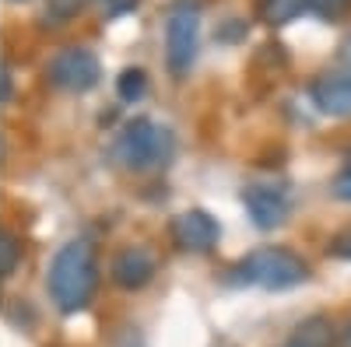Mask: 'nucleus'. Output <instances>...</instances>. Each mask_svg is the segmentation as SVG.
Wrapping results in <instances>:
<instances>
[{
    "instance_id": "nucleus-1",
    "label": "nucleus",
    "mask_w": 351,
    "mask_h": 347,
    "mask_svg": "<svg viewBox=\"0 0 351 347\" xmlns=\"http://www.w3.org/2000/svg\"><path fill=\"white\" fill-rule=\"evenodd\" d=\"M99 281V267H95V249L74 239L67 246L56 249L53 264H49V298L56 302L60 312H81L88 305Z\"/></svg>"
},
{
    "instance_id": "nucleus-2",
    "label": "nucleus",
    "mask_w": 351,
    "mask_h": 347,
    "mask_svg": "<svg viewBox=\"0 0 351 347\" xmlns=\"http://www.w3.org/2000/svg\"><path fill=\"white\" fill-rule=\"evenodd\" d=\"M232 281L263 287V292H288V287H299L309 281V267L306 259H299L288 249H256L232 267Z\"/></svg>"
},
{
    "instance_id": "nucleus-3",
    "label": "nucleus",
    "mask_w": 351,
    "mask_h": 347,
    "mask_svg": "<svg viewBox=\"0 0 351 347\" xmlns=\"http://www.w3.org/2000/svg\"><path fill=\"white\" fill-rule=\"evenodd\" d=\"M172 148H176V140H172L169 127L148 120V116L130 120L123 127L120 140H116V155H120V162L127 168H134V172H148V168L169 165Z\"/></svg>"
},
{
    "instance_id": "nucleus-4",
    "label": "nucleus",
    "mask_w": 351,
    "mask_h": 347,
    "mask_svg": "<svg viewBox=\"0 0 351 347\" xmlns=\"http://www.w3.org/2000/svg\"><path fill=\"white\" fill-rule=\"evenodd\" d=\"M46 74H49V81L56 84V88L84 95V92H92L95 84L102 81V64H99V56L92 49H84V46H64L49 60Z\"/></svg>"
},
{
    "instance_id": "nucleus-5",
    "label": "nucleus",
    "mask_w": 351,
    "mask_h": 347,
    "mask_svg": "<svg viewBox=\"0 0 351 347\" xmlns=\"http://www.w3.org/2000/svg\"><path fill=\"white\" fill-rule=\"evenodd\" d=\"M200 46V21L190 4H180L165 21V60L172 74H190Z\"/></svg>"
},
{
    "instance_id": "nucleus-6",
    "label": "nucleus",
    "mask_w": 351,
    "mask_h": 347,
    "mask_svg": "<svg viewBox=\"0 0 351 347\" xmlns=\"http://www.w3.org/2000/svg\"><path fill=\"white\" fill-rule=\"evenodd\" d=\"M218 235H221L218 221L200 207H190L172 218V242L186 253H208L218 242Z\"/></svg>"
},
{
    "instance_id": "nucleus-7",
    "label": "nucleus",
    "mask_w": 351,
    "mask_h": 347,
    "mask_svg": "<svg viewBox=\"0 0 351 347\" xmlns=\"http://www.w3.org/2000/svg\"><path fill=\"white\" fill-rule=\"evenodd\" d=\"M243 207L260 231H271V228L285 224V218H288V196L278 186H260L256 183V186L243 190Z\"/></svg>"
},
{
    "instance_id": "nucleus-8",
    "label": "nucleus",
    "mask_w": 351,
    "mask_h": 347,
    "mask_svg": "<svg viewBox=\"0 0 351 347\" xmlns=\"http://www.w3.org/2000/svg\"><path fill=\"white\" fill-rule=\"evenodd\" d=\"M313 105L334 116V120H348L351 116V70H334V74H319L309 88Z\"/></svg>"
},
{
    "instance_id": "nucleus-9",
    "label": "nucleus",
    "mask_w": 351,
    "mask_h": 347,
    "mask_svg": "<svg viewBox=\"0 0 351 347\" xmlns=\"http://www.w3.org/2000/svg\"><path fill=\"white\" fill-rule=\"evenodd\" d=\"M109 274H112V284H120L123 292H141L155 277V256L144 246H130L112 259Z\"/></svg>"
},
{
    "instance_id": "nucleus-10",
    "label": "nucleus",
    "mask_w": 351,
    "mask_h": 347,
    "mask_svg": "<svg viewBox=\"0 0 351 347\" xmlns=\"http://www.w3.org/2000/svg\"><path fill=\"white\" fill-rule=\"evenodd\" d=\"M330 340H334V326L327 316H309V320H302L295 326V333L281 347H330Z\"/></svg>"
},
{
    "instance_id": "nucleus-11",
    "label": "nucleus",
    "mask_w": 351,
    "mask_h": 347,
    "mask_svg": "<svg viewBox=\"0 0 351 347\" xmlns=\"http://www.w3.org/2000/svg\"><path fill=\"white\" fill-rule=\"evenodd\" d=\"M306 11H309V0H260V18L267 25H274V28L291 25Z\"/></svg>"
},
{
    "instance_id": "nucleus-12",
    "label": "nucleus",
    "mask_w": 351,
    "mask_h": 347,
    "mask_svg": "<svg viewBox=\"0 0 351 347\" xmlns=\"http://www.w3.org/2000/svg\"><path fill=\"white\" fill-rule=\"evenodd\" d=\"M144 88H148V77H144L141 67H127L120 77H116V95H120L123 102H137L144 95Z\"/></svg>"
},
{
    "instance_id": "nucleus-13",
    "label": "nucleus",
    "mask_w": 351,
    "mask_h": 347,
    "mask_svg": "<svg viewBox=\"0 0 351 347\" xmlns=\"http://www.w3.org/2000/svg\"><path fill=\"white\" fill-rule=\"evenodd\" d=\"M18 264H21V242L11 235V231H0V277L8 281Z\"/></svg>"
},
{
    "instance_id": "nucleus-14",
    "label": "nucleus",
    "mask_w": 351,
    "mask_h": 347,
    "mask_svg": "<svg viewBox=\"0 0 351 347\" xmlns=\"http://www.w3.org/2000/svg\"><path fill=\"white\" fill-rule=\"evenodd\" d=\"M348 8H351V0H309V11H316L319 18H341V14H348Z\"/></svg>"
},
{
    "instance_id": "nucleus-15",
    "label": "nucleus",
    "mask_w": 351,
    "mask_h": 347,
    "mask_svg": "<svg viewBox=\"0 0 351 347\" xmlns=\"http://www.w3.org/2000/svg\"><path fill=\"white\" fill-rule=\"evenodd\" d=\"M330 193L341 200V204H351V162L334 176V183H330Z\"/></svg>"
},
{
    "instance_id": "nucleus-16",
    "label": "nucleus",
    "mask_w": 351,
    "mask_h": 347,
    "mask_svg": "<svg viewBox=\"0 0 351 347\" xmlns=\"http://www.w3.org/2000/svg\"><path fill=\"white\" fill-rule=\"evenodd\" d=\"M84 4H88V0H49V14H53V18H71V14H77Z\"/></svg>"
},
{
    "instance_id": "nucleus-17",
    "label": "nucleus",
    "mask_w": 351,
    "mask_h": 347,
    "mask_svg": "<svg viewBox=\"0 0 351 347\" xmlns=\"http://www.w3.org/2000/svg\"><path fill=\"white\" fill-rule=\"evenodd\" d=\"M330 256L348 259V264H351V228L348 231H337V235L330 239Z\"/></svg>"
},
{
    "instance_id": "nucleus-18",
    "label": "nucleus",
    "mask_w": 351,
    "mask_h": 347,
    "mask_svg": "<svg viewBox=\"0 0 351 347\" xmlns=\"http://www.w3.org/2000/svg\"><path fill=\"white\" fill-rule=\"evenodd\" d=\"M8 99H11V70L0 67V102H8Z\"/></svg>"
},
{
    "instance_id": "nucleus-19",
    "label": "nucleus",
    "mask_w": 351,
    "mask_h": 347,
    "mask_svg": "<svg viewBox=\"0 0 351 347\" xmlns=\"http://www.w3.org/2000/svg\"><path fill=\"white\" fill-rule=\"evenodd\" d=\"M337 347H351V323L341 330V337H337Z\"/></svg>"
}]
</instances>
